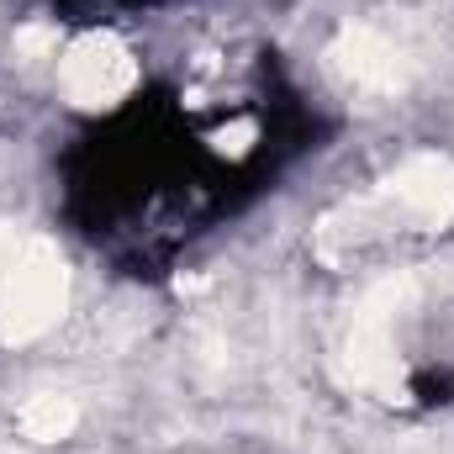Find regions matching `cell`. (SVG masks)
<instances>
[{"mask_svg": "<svg viewBox=\"0 0 454 454\" xmlns=\"http://www.w3.org/2000/svg\"><path fill=\"white\" fill-rule=\"evenodd\" d=\"M64 80H69V96L80 101H116L132 85V64L112 43H80L64 64Z\"/></svg>", "mask_w": 454, "mask_h": 454, "instance_id": "obj_1", "label": "cell"}]
</instances>
